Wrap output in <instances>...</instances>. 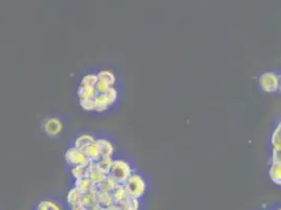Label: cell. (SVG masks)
<instances>
[{
    "instance_id": "obj_29",
    "label": "cell",
    "mask_w": 281,
    "mask_h": 210,
    "mask_svg": "<svg viewBox=\"0 0 281 210\" xmlns=\"http://www.w3.org/2000/svg\"><path fill=\"white\" fill-rule=\"evenodd\" d=\"M109 87H110V86H109L108 84H106V83H104V82H102V81H99V80H98L97 84L95 85V90H96V94L99 95V94H103V92H105Z\"/></svg>"
},
{
    "instance_id": "obj_4",
    "label": "cell",
    "mask_w": 281,
    "mask_h": 210,
    "mask_svg": "<svg viewBox=\"0 0 281 210\" xmlns=\"http://www.w3.org/2000/svg\"><path fill=\"white\" fill-rule=\"evenodd\" d=\"M64 160L65 163L69 167H75V166H80V165H87L89 164L86 156L83 151L77 149L76 147L72 146L66 149L65 154H64Z\"/></svg>"
},
{
    "instance_id": "obj_5",
    "label": "cell",
    "mask_w": 281,
    "mask_h": 210,
    "mask_svg": "<svg viewBox=\"0 0 281 210\" xmlns=\"http://www.w3.org/2000/svg\"><path fill=\"white\" fill-rule=\"evenodd\" d=\"M43 131L50 138L58 137L63 131L64 125L62 120L58 117H50L43 122Z\"/></svg>"
},
{
    "instance_id": "obj_19",
    "label": "cell",
    "mask_w": 281,
    "mask_h": 210,
    "mask_svg": "<svg viewBox=\"0 0 281 210\" xmlns=\"http://www.w3.org/2000/svg\"><path fill=\"white\" fill-rule=\"evenodd\" d=\"M272 148L281 150V122H278L271 135Z\"/></svg>"
},
{
    "instance_id": "obj_10",
    "label": "cell",
    "mask_w": 281,
    "mask_h": 210,
    "mask_svg": "<svg viewBox=\"0 0 281 210\" xmlns=\"http://www.w3.org/2000/svg\"><path fill=\"white\" fill-rule=\"evenodd\" d=\"M97 201L98 206L102 209H107L110 206L114 205L111 193L104 192V190L101 189H97Z\"/></svg>"
},
{
    "instance_id": "obj_6",
    "label": "cell",
    "mask_w": 281,
    "mask_h": 210,
    "mask_svg": "<svg viewBox=\"0 0 281 210\" xmlns=\"http://www.w3.org/2000/svg\"><path fill=\"white\" fill-rule=\"evenodd\" d=\"M96 145L101 157H113L115 147L113 143L105 138H96Z\"/></svg>"
},
{
    "instance_id": "obj_21",
    "label": "cell",
    "mask_w": 281,
    "mask_h": 210,
    "mask_svg": "<svg viewBox=\"0 0 281 210\" xmlns=\"http://www.w3.org/2000/svg\"><path fill=\"white\" fill-rule=\"evenodd\" d=\"M120 210H139L140 208V200L129 198L121 204L116 205Z\"/></svg>"
},
{
    "instance_id": "obj_16",
    "label": "cell",
    "mask_w": 281,
    "mask_h": 210,
    "mask_svg": "<svg viewBox=\"0 0 281 210\" xmlns=\"http://www.w3.org/2000/svg\"><path fill=\"white\" fill-rule=\"evenodd\" d=\"M120 185V183L110 175H107L105 179L102 181V183L98 186V189L104 190V192L107 193H112L113 190Z\"/></svg>"
},
{
    "instance_id": "obj_26",
    "label": "cell",
    "mask_w": 281,
    "mask_h": 210,
    "mask_svg": "<svg viewBox=\"0 0 281 210\" xmlns=\"http://www.w3.org/2000/svg\"><path fill=\"white\" fill-rule=\"evenodd\" d=\"M93 110L92 111H96V112H104L106 110L109 109V106L107 104H105L103 101L99 100L98 98H93Z\"/></svg>"
},
{
    "instance_id": "obj_17",
    "label": "cell",
    "mask_w": 281,
    "mask_h": 210,
    "mask_svg": "<svg viewBox=\"0 0 281 210\" xmlns=\"http://www.w3.org/2000/svg\"><path fill=\"white\" fill-rule=\"evenodd\" d=\"M112 161H113L112 157H101L93 164L101 170L102 173H104L105 175H109L111 166H112Z\"/></svg>"
},
{
    "instance_id": "obj_20",
    "label": "cell",
    "mask_w": 281,
    "mask_h": 210,
    "mask_svg": "<svg viewBox=\"0 0 281 210\" xmlns=\"http://www.w3.org/2000/svg\"><path fill=\"white\" fill-rule=\"evenodd\" d=\"M77 95L79 99H93L96 97L95 87H87L83 85H79L77 89Z\"/></svg>"
},
{
    "instance_id": "obj_25",
    "label": "cell",
    "mask_w": 281,
    "mask_h": 210,
    "mask_svg": "<svg viewBox=\"0 0 281 210\" xmlns=\"http://www.w3.org/2000/svg\"><path fill=\"white\" fill-rule=\"evenodd\" d=\"M98 82V76L97 74H86L81 78V82L80 85L87 86V87H95V85Z\"/></svg>"
},
{
    "instance_id": "obj_15",
    "label": "cell",
    "mask_w": 281,
    "mask_h": 210,
    "mask_svg": "<svg viewBox=\"0 0 281 210\" xmlns=\"http://www.w3.org/2000/svg\"><path fill=\"white\" fill-rule=\"evenodd\" d=\"M111 195H112V198H113L114 205L121 204V203H123L124 201H126L127 199L130 198L128 196V193H127V190H126L124 184H120L111 193Z\"/></svg>"
},
{
    "instance_id": "obj_18",
    "label": "cell",
    "mask_w": 281,
    "mask_h": 210,
    "mask_svg": "<svg viewBox=\"0 0 281 210\" xmlns=\"http://www.w3.org/2000/svg\"><path fill=\"white\" fill-rule=\"evenodd\" d=\"M269 177L275 185H281V164H270Z\"/></svg>"
},
{
    "instance_id": "obj_27",
    "label": "cell",
    "mask_w": 281,
    "mask_h": 210,
    "mask_svg": "<svg viewBox=\"0 0 281 210\" xmlns=\"http://www.w3.org/2000/svg\"><path fill=\"white\" fill-rule=\"evenodd\" d=\"M93 99H79V104L81 108L85 111L93 110Z\"/></svg>"
},
{
    "instance_id": "obj_3",
    "label": "cell",
    "mask_w": 281,
    "mask_h": 210,
    "mask_svg": "<svg viewBox=\"0 0 281 210\" xmlns=\"http://www.w3.org/2000/svg\"><path fill=\"white\" fill-rule=\"evenodd\" d=\"M258 83L264 92H277L280 89V75L272 71L265 72L259 76Z\"/></svg>"
},
{
    "instance_id": "obj_13",
    "label": "cell",
    "mask_w": 281,
    "mask_h": 210,
    "mask_svg": "<svg viewBox=\"0 0 281 210\" xmlns=\"http://www.w3.org/2000/svg\"><path fill=\"white\" fill-rule=\"evenodd\" d=\"M82 195H83V193L81 192V190L73 186L66 195V203H67L68 207L71 208V207L80 205V201H81Z\"/></svg>"
},
{
    "instance_id": "obj_1",
    "label": "cell",
    "mask_w": 281,
    "mask_h": 210,
    "mask_svg": "<svg viewBox=\"0 0 281 210\" xmlns=\"http://www.w3.org/2000/svg\"><path fill=\"white\" fill-rule=\"evenodd\" d=\"M128 196L134 199H142L147 190V182L144 176L138 173H133L124 183Z\"/></svg>"
},
{
    "instance_id": "obj_14",
    "label": "cell",
    "mask_w": 281,
    "mask_h": 210,
    "mask_svg": "<svg viewBox=\"0 0 281 210\" xmlns=\"http://www.w3.org/2000/svg\"><path fill=\"white\" fill-rule=\"evenodd\" d=\"M97 76H98L99 81H102V82L108 84L109 86H114V84L116 82V76L110 69H101L97 73Z\"/></svg>"
},
{
    "instance_id": "obj_12",
    "label": "cell",
    "mask_w": 281,
    "mask_h": 210,
    "mask_svg": "<svg viewBox=\"0 0 281 210\" xmlns=\"http://www.w3.org/2000/svg\"><path fill=\"white\" fill-rule=\"evenodd\" d=\"M74 186L77 187L78 189L81 190V192L84 193H88L91 192V190H96L97 186L91 182V180L86 176V177H82L75 180Z\"/></svg>"
},
{
    "instance_id": "obj_24",
    "label": "cell",
    "mask_w": 281,
    "mask_h": 210,
    "mask_svg": "<svg viewBox=\"0 0 281 210\" xmlns=\"http://www.w3.org/2000/svg\"><path fill=\"white\" fill-rule=\"evenodd\" d=\"M88 166H89V164L71 167V175L74 178V180L82 178V177H86L88 174Z\"/></svg>"
},
{
    "instance_id": "obj_30",
    "label": "cell",
    "mask_w": 281,
    "mask_h": 210,
    "mask_svg": "<svg viewBox=\"0 0 281 210\" xmlns=\"http://www.w3.org/2000/svg\"><path fill=\"white\" fill-rule=\"evenodd\" d=\"M107 210H120V209H119V207L116 205H112L109 208H107Z\"/></svg>"
},
{
    "instance_id": "obj_23",
    "label": "cell",
    "mask_w": 281,
    "mask_h": 210,
    "mask_svg": "<svg viewBox=\"0 0 281 210\" xmlns=\"http://www.w3.org/2000/svg\"><path fill=\"white\" fill-rule=\"evenodd\" d=\"M36 210H63V208L54 201L43 200L37 204Z\"/></svg>"
},
{
    "instance_id": "obj_31",
    "label": "cell",
    "mask_w": 281,
    "mask_h": 210,
    "mask_svg": "<svg viewBox=\"0 0 281 210\" xmlns=\"http://www.w3.org/2000/svg\"><path fill=\"white\" fill-rule=\"evenodd\" d=\"M99 210H107V209H102V208H100Z\"/></svg>"
},
{
    "instance_id": "obj_9",
    "label": "cell",
    "mask_w": 281,
    "mask_h": 210,
    "mask_svg": "<svg viewBox=\"0 0 281 210\" xmlns=\"http://www.w3.org/2000/svg\"><path fill=\"white\" fill-rule=\"evenodd\" d=\"M97 189L91 190V192H88V193H84L81 197V201H80V206L83 207L85 210L99 207L98 201H97Z\"/></svg>"
},
{
    "instance_id": "obj_28",
    "label": "cell",
    "mask_w": 281,
    "mask_h": 210,
    "mask_svg": "<svg viewBox=\"0 0 281 210\" xmlns=\"http://www.w3.org/2000/svg\"><path fill=\"white\" fill-rule=\"evenodd\" d=\"M271 164H281V150L272 148Z\"/></svg>"
},
{
    "instance_id": "obj_7",
    "label": "cell",
    "mask_w": 281,
    "mask_h": 210,
    "mask_svg": "<svg viewBox=\"0 0 281 210\" xmlns=\"http://www.w3.org/2000/svg\"><path fill=\"white\" fill-rule=\"evenodd\" d=\"M95 142H96V137H93L92 135H89V133H82V135H79L75 138L73 146L79 150L84 151L89 145L93 144Z\"/></svg>"
},
{
    "instance_id": "obj_8",
    "label": "cell",
    "mask_w": 281,
    "mask_h": 210,
    "mask_svg": "<svg viewBox=\"0 0 281 210\" xmlns=\"http://www.w3.org/2000/svg\"><path fill=\"white\" fill-rule=\"evenodd\" d=\"M119 97V90L114 87V86H110L105 92L103 94H99L96 95V98H98L99 100L103 101L105 104H107L109 107L111 105H113Z\"/></svg>"
},
{
    "instance_id": "obj_2",
    "label": "cell",
    "mask_w": 281,
    "mask_h": 210,
    "mask_svg": "<svg viewBox=\"0 0 281 210\" xmlns=\"http://www.w3.org/2000/svg\"><path fill=\"white\" fill-rule=\"evenodd\" d=\"M133 173L134 169L130 162L124 159H113L109 175L113 177L120 184H124Z\"/></svg>"
},
{
    "instance_id": "obj_22",
    "label": "cell",
    "mask_w": 281,
    "mask_h": 210,
    "mask_svg": "<svg viewBox=\"0 0 281 210\" xmlns=\"http://www.w3.org/2000/svg\"><path fill=\"white\" fill-rule=\"evenodd\" d=\"M83 152L85 154V156H86L89 163H95L100 158H101V155H100V151H99L96 143L89 145Z\"/></svg>"
},
{
    "instance_id": "obj_11",
    "label": "cell",
    "mask_w": 281,
    "mask_h": 210,
    "mask_svg": "<svg viewBox=\"0 0 281 210\" xmlns=\"http://www.w3.org/2000/svg\"><path fill=\"white\" fill-rule=\"evenodd\" d=\"M107 175H105L104 173H102L101 170H100L93 163H89V166H88V174H87V177L91 180V182L97 186H98L102 183V181L105 179Z\"/></svg>"
},
{
    "instance_id": "obj_32",
    "label": "cell",
    "mask_w": 281,
    "mask_h": 210,
    "mask_svg": "<svg viewBox=\"0 0 281 210\" xmlns=\"http://www.w3.org/2000/svg\"><path fill=\"white\" fill-rule=\"evenodd\" d=\"M275 210H281V209H280V208H277V209H275Z\"/></svg>"
}]
</instances>
